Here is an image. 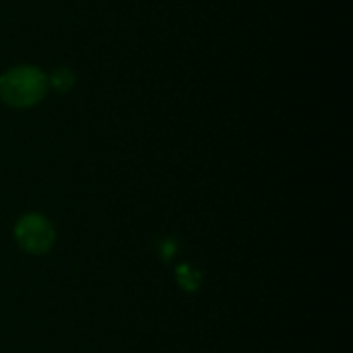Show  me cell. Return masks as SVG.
<instances>
[{"mask_svg":"<svg viewBox=\"0 0 353 353\" xmlns=\"http://www.w3.org/2000/svg\"><path fill=\"white\" fill-rule=\"evenodd\" d=\"M48 79L39 68L17 66L0 77V97L12 108H29L43 99Z\"/></svg>","mask_w":353,"mask_h":353,"instance_id":"cell-1","label":"cell"},{"mask_svg":"<svg viewBox=\"0 0 353 353\" xmlns=\"http://www.w3.org/2000/svg\"><path fill=\"white\" fill-rule=\"evenodd\" d=\"M14 238L25 252L46 254L56 242V230L48 217L39 213H27L14 225Z\"/></svg>","mask_w":353,"mask_h":353,"instance_id":"cell-2","label":"cell"},{"mask_svg":"<svg viewBox=\"0 0 353 353\" xmlns=\"http://www.w3.org/2000/svg\"><path fill=\"white\" fill-rule=\"evenodd\" d=\"M48 83H52V87L58 91H68L74 85V74L68 68H58V70H54L52 81H48Z\"/></svg>","mask_w":353,"mask_h":353,"instance_id":"cell-3","label":"cell"}]
</instances>
